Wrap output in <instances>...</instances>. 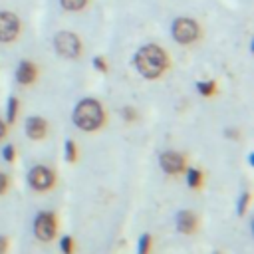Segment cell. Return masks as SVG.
<instances>
[{"instance_id":"1","label":"cell","mask_w":254,"mask_h":254,"mask_svg":"<svg viewBox=\"0 0 254 254\" xmlns=\"http://www.w3.org/2000/svg\"><path fill=\"white\" fill-rule=\"evenodd\" d=\"M135 67L139 69L141 75L149 77V79H155L163 73V69L167 67V56L165 52L155 46V44H149V46H143L137 54H135Z\"/></svg>"},{"instance_id":"21","label":"cell","mask_w":254,"mask_h":254,"mask_svg":"<svg viewBox=\"0 0 254 254\" xmlns=\"http://www.w3.org/2000/svg\"><path fill=\"white\" fill-rule=\"evenodd\" d=\"M6 187H8V181H6V175L4 173H0V194L6 190Z\"/></svg>"},{"instance_id":"19","label":"cell","mask_w":254,"mask_h":254,"mask_svg":"<svg viewBox=\"0 0 254 254\" xmlns=\"http://www.w3.org/2000/svg\"><path fill=\"white\" fill-rule=\"evenodd\" d=\"M2 155H4V159L10 163V161L14 159V147H12V145H6V147H4V151H2Z\"/></svg>"},{"instance_id":"3","label":"cell","mask_w":254,"mask_h":254,"mask_svg":"<svg viewBox=\"0 0 254 254\" xmlns=\"http://www.w3.org/2000/svg\"><path fill=\"white\" fill-rule=\"evenodd\" d=\"M54 46H56L58 54L64 58H77L81 52V44H79L77 36L71 32H60L54 40Z\"/></svg>"},{"instance_id":"5","label":"cell","mask_w":254,"mask_h":254,"mask_svg":"<svg viewBox=\"0 0 254 254\" xmlns=\"http://www.w3.org/2000/svg\"><path fill=\"white\" fill-rule=\"evenodd\" d=\"M56 228H58V222L52 212H40L34 220V232L42 242L52 240L56 236Z\"/></svg>"},{"instance_id":"14","label":"cell","mask_w":254,"mask_h":254,"mask_svg":"<svg viewBox=\"0 0 254 254\" xmlns=\"http://www.w3.org/2000/svg\"><path fill=\"white\" fill-rule=\"evenodd\" d=\"M16 111H18V99L16 97H10V101H8V121L10 123H14Z\"/></svg>"},{"instance_id":"20","label":"cell","mask_w":254,"mask_h":254,"mask_svg":"<svg viewBox=\"0 0 254 254\" xmlns=\"http://www.w3.org/2000/svg\"><path fill=\"white\" fill-rule=\"evenodd\" d=\"M248 198H250V196H248V194L244 192V194H242V198H240V202H238V212H240V214H242V212L246 210V204H248Z\"/></svg>"},{"instance_id":"24","label":"cell","mask_w":254,"mask_h":254,"mask_svg":"<svg viewBox=\"0 0 254 254\" xmlns=\"http://www.w3.org/2000/svg\"><path fill=\"white\" fill-rule=\"evenodd\" d=\"M4 252H6V238L0 236V254H4Z\"/></svg>"},{"instance_id":"18","label":"cell","mask_w":254,"mask_h":254,"mask_svg":"<svg viewBox=\"0 0 254 254\" xmlns=\"http://www.w3.org/2000/svg\"><path fill=\"white\" fill-rule=\"evenodd\" d=\"M62 250H64V254H71V236H64L62 238Z\"/></svg>"},{"instance_id":"10","label":"cell","mask_w":254,"mask_h":254,"mask_svg":"<svg viewBox=\"0 0 254 254\" xmlns=\"http://www.w3.org/2000/svg\"><path fill=\"white\" fill-rule=\"evenodd\" d=\"M177 228L185 234H190L194 228H196V216L189 210H181L177 214Z\"/></svg>"},{"instance_id":"6","label":"cell","mask_w":254,"mask_h":254,"mask_svg":"<svg viewBox=\"0 0 254 254\" xmlns=\"http://www.w3.org/2000/svg\"><path fill=\"white\" fill-rule=\"evenodd\" d=\"M20 32L18 16L12 12H0V42H12Z\"/></svg>"},{"instance_id":"8","label":"cell","mask_w":254,"mask_h":254,"mask_svg":"<svg viewBox=\"0 0 254 254\" xmlns=\"http://www.w3.org/2000/svg\"><path fill=\"white\" fill-rule=\"evenodd\" d=\"M161 167L165 173L169 175H177L185 169V157L181 153H175V151H167L161 155Z\"/></svg>"},{"instance_id":"11","label":"cell","mask_w":254,"mask_h":254,"mask_svg":"<svg viewBox=\"0 0 254 254\" xmlns=\"http://www.w3.org/2000/svg\"><path fill=\"white\" fill-rule=\"evenodd\" d=\"M34 79H36V65L30 64V62H22L18 65V81L24 83V85H28Z\"/></svg>"},{"instance_id":"16","label":"cell","mask_w":254,"mask_h":254,"mask_svg":"<svg viewBox=\"0 0 254 254\" xmlns=\"http://www.w3.org/2000/svg\"><path fill=\"white\" fill-rule=\"evenodd\" d=\"M196 87H198V91H200L202 95H210V93L214 91V83H212V81H198Z\"/></svg>"},{"instance_id":"12","label":"cell","mask_w":254,"mask_h":254,"mask_svg":"<svg viewBox=\"0 0 254 254\" xmlns=\"http://www.w3.org/2000/svg\"><path fill=\"white\" fill-rule=\"evenodd\" d=\"M187 183H189V187H192V189L200 187V183H202V173H200L198 169H192V171H189Z\"/></svg>"},{"instance_id":"9","label":"cell","mask_w":254,"mask_h":254,"mask_svg":"<svg viewBox=\"0 0 254 254\" xmlns=\"http://www.w3.org/2000/svg\"><path fill=\"white\" fill-rule=\"evenodd\" d=\"M48 131V123L42 117H30L26 121V133L30 139H42Z\"/></svg>"},{"instance_id":"7","label":"cell","mask_w":254,"mask_h":254,"mask_svg":"<svg viewBox=\"0 0 254 254\" xmlns=\"http://www.w3.org/2000/svg\"><path fill=\"white\" fill-rule=\"evenodd\" d=\"M28 179H30V185L36 189V190H48V189H52V185H54V173L50 171V169H46V167H34L32 171H30V175H28Z\"/></svg>"},{"instance_id":"22","label":"cell","mask_w":254,"mask_h":254,"mask_svg":"<svg viewBox=\"0 0 254 254\" xmlns=\"http://www.w3.org/2000/svg\"><path fill=\"white\" fill-rule=\"evenodd\" d=\"M93 64H95V67H97V69L105 71V62H103L101 58H95V60H93Z\"/></svg>"},{"instance_id":"23","label":"cell","mask_w":254,"mask_h":254,"mask_svg":"<svg viewBox=\"0 0 254 254\" xmlns=\"http://www.w3.org/2000/svg\"><path fill=\"white\" fill-rule=\"evenodd\" d=\"M123 117H125V119H135V111L125 107V109H123Z\"/></svg>"},{"instance_id":"13","label":"cell","mask_w":254,"mask_h":254,"mask_svg":"<svg viewBox=\"0 0 254 254\" xmlns=\"http://www.w3.org/2000/svg\"><path fill=\"white\" fill-rule=\"evenodd\" d=\"M62 6L65 10H81L85 6V0H62Z\"/></svg>"},{"instance_id":"15","label":"cell","mask_w":254,"mask_h":254,"mask_svg":"<svg viewBox=\"0 0 254 254\" xmlns=\"http://www.w3.org/2000/svg\"><path fill=\"white\" fill-rule=\"evenodd\" d=\"M75 155H77V151H75V143L69 139V141L65 143V159H67L69 163H73V161H75Z\"/></svg>"},{"instance_id":"25","label":"cell","mask_w":254,"mask_h":254,"mask_svg":"<svg viewBox=\"0 0 254 254\" xmlns=\"http://www.w3.org/2000/svg\"><path fill=\"white\" fill-rule=\"evenodd\" d=\"M4 133H6V127H4V123H2V121H0V139H2V137H4Z\"/></svg>"},{"instance_id":"4","label":"cell","mask_w":254,"mask_h":254,"mask_svg":"<svg viewBox=\"0 0 254 254\" xmlns=\"http://www.w3.org/2000/svg\"><path fill=\"white\" fill-rule=\"evenodd\" d=\"M198 36V26L190 18H179L173 24V38L181 44H190Z\"/></svg>"},{"instance_id":"2","label":"cell","mask_w":254,"mask_h":254,"mask_svg":"<svg viewBox=\"0 0 254 254\" xmlns=\"http://www.w3.org/2000/svg\"><path fill=\"white\" fill-rule=\"evenodd\" d=\"M73 123L83 131H95L103 123V109L95 99H83L73 111Z\"/></svg>"},{"instance_id":"17","label":"cell","mask_w":254,"mask_h":254,"mask_svg":"<svg viewBox=\"0 0 254 254\" xmlns=\"http://www.w3.org/2000/svg\"><path fill=\"white\" fill-rule=\"evenodd\" d=\"M149 246H151V236L143 234L139 240V254H149Z\"/></svg>"}]
</instances>
